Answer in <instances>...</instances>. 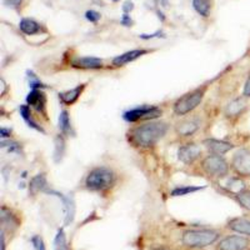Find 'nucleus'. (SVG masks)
Returning a JSON list of instances; mask_svg holds the SVG:
<instances>
[{
  "mask_svg": "<svg viewBox=\"0 0 250 250\" xmlns=\"http://www.w3.org/2000/svg\"><path fill=\"white\" fill-rule=\"evenodd\" d=\"M19 111H20V115H21V118L25 120V123L29 125V126H30V128L35 129V130L40 131V133H44V129L42 128L40 125H38V123L35 122L33 118H31L30 108H29L28 105H20Z\"/></svg>",
  "mask_w": 250,
  "mask_h": 250,
  "instance_id": "nucleus-21",
  "label": "nucleus"
},
{
  "mask_svg": "<svg viewBox=\"0 0 250 250\" xmlns=\"http://www.w3.org/2000/svg\"><path fill=\"white\" fill-rule=\"evenodd\" d=\"M154 250H167V249H164V248H158V249H154Z\"/></svg>",
  "mask_w": 250,
  "mask_h": 250,
  "instance_id": "nucleus-39",
  "label": "nucleus"
},
{
  "mask_svg": "<svg viewBox=\"0 0 250 250\" xmlns=\"http://www.w3.org/2000/svg\"><path fill=\"white\" fill-rule=\"evenodd\" d=\"M30 242H31V244H33V247H34L35 250H46L45 245H44L43 239L40 238L39 235L33 236Z\"/></svg>",
  "mask_w": 250,
  "mask_h": 250,
  "instance_id": "nucleus-31",
  "label": "nucleus"
},
{
  "mask_svg": "<svg viewBox=\"0 0 250 250\" xmlns=\"http://www.w3.org/2000/svg\"><path fill=\"white\" fill-rule=\"evenodd\" d=\"M19 28L26 35L39 34L40 31L43 30L42 25L38 21H35L34 19H29V18H24V19L20 20Z\"/></svg>",
  "mask_w": 250,
  "mask_h": 250,
  "instance_id": "nucleus-20",
  "label": "nucleus"
},
{
  "mask_svg": "<svg viewBox=\"0 0 250 250\" xmlns=\"http://www.w3.org/2000/svg\"><path fill=\"white\" fill-rule=\"evenodd\" d=\"M21 1L23 0H5V4H8V6H12V8H19Z\"/></svg>",
  "mask_w": 250,
  "mask_h": 250,
  "instance_id": "nucleus-36",
  "label": "nucleus"
},
{
  "mask_svg": "<svg viewBox=\"0 0 250 250\" xmlns=\"http://www.w3.org/2000/svg\"><path fill=\"white\" fill-rule=\"evenodd\" d=\"M71 65L74 66V68L80 69H100L103 68V60L95 57L75 58L71 62Z\"/></svg>",
  "mask_w": 250,
  "mask_h": 250,
  "instance_id": "nucleus-16",
  "label": "nucleus"
},
{
  "mask_svg": "<svg viewBox=\"0 0 250 250\" xmlns=\"http://www.w3.org/2000/svg\"><path fill=\"white\" fill-rule=\"evenodd\" d=\"M26 103H28V105L33 106L39 113L45 114L46 97L42 91V89H31V91L26 97Z\"/></svg>",
  "mask_w": 250,
  "mask_h": 250,
  "instance_id": "nucleus-11",
  "label": "nucleus"
},
{
  "mask_svg": "<svg viewBox=\"0 0 250 250\" xmlns=\"http://www.w3.org/2000/svg\"><path fill=\"white\" fill-rule=\"evenodd\" d=\"M64 153H65V140H64V137L59 134V135L55 138V151H54L55 162L59 163L60 160L62 159V156H64Z\"/></svg>",
  "mask_w": 250,
  "mask_h": 250,
  "instance_id": "nucleus-26",
  "label": "nucleus"
},
{
  "mask_svg": "<svg viewBox=\"0 0 250 250\" xmlns=\"http://www.w3.org/2000/svg\"><path fill=\"white\" fill-rule=\"evenodd\" d=\"M219 233L213 229H193L183 234V244L189 248H205L218 240Z\"/></svg>",
  "mask_w": 250,
  "mask_h": 250,
  "instance_id": "nucleus-2",
  "label": "nucleus"
},
{
  "mask_svg": "<svg viewBox=\"0 0 250 250\" xmlns=\"http://www.w3.org/2000/svg\"><path fill=\"white\" fill-rule=\"evenodd\" d=\"M160 37L164 38V33H163V31H160V30H158L156 33H154V34H142V35H140V38H142V39H144V40L153 39V38H160Z\"/></svg>",
  "mask_w": 250,
  "mask_h": 250,
  "instance_id": "nucleus-32",
  "label": "nucleus"
},
{
  "mask_svg": "<svg viewBox=\"0 0 250 250\" xmlns=\"http://www.w3.org/2000/svg\"><path fill=\"white\" fill-rule=\"evenodd\" d=\"M250 247V240L245 236L230 235L219 243V250H247Z\"/></svg>",
  "mask_w": 250,
  "mask_h": 250,
  "instance_id": "nucleus-8",
  "label": "nucleus"
},
{
  "mask_svg": "<svg viewBox=\"0 0 250 250\" xmlns=\"http://www.w3.org/2000/svg\"><path fill=\"white\" fill-rule=\"evenodd\" d=\"M10 134H12V130H10V129H5V128L0 129V135H1V138H3V139L10 137Z\"/></svg>",
  "mask_w": 250,
  "mask_h": 250,
  "instance_id": "nucleus-37",
  "label": "nucleus"
},
{
  "mask_svg": "<svg viewBox=\"0 0 250 250\" xmlns=\"http://www.w3.org/2000/svg\"><path fill=\"white\" fill-rule=\"evenodd\" d=\"M29 74V86H30L31 89H44L46 88L45 85H44L43 83L40 82L39 79H38L37 77H35L31 71H28Z\"/></svg>",
  "mask_w": 250,
  "mask_h": 250,
  "instance_id": "nucleus-29",
  "label": "nucleus"
},
{
  "mask_svg": "<svg viewBox=\"0 0 250 250\" xmlns=\"http://www.w3.org/2000/svg\"><path fill=\"white\" fill-rule=\"evenodd\" d=\"M85 89V84H82V85H78L77 88L70 89V90L62 91V93L59 94V99L62 104H65V105H71V104H74L79 97L82 95L83 90Z\"/></svg>",
  "mask_w": 250,
  "mask_h": 250,
  "instance_id": "nucleus-18",
  "label": "nucleus"
},
{
  "mask_svg": "<svg viewBox=\"0 0 250 250\" xmlns=\"http://www.w3.org/2000/svg\"><path fill=\"white\" fill-rule=\"evenodd\" d=\"M193 8L202 17H209L211 10V0H193Z\"/></svg>",
  "mask_w": 250,
  "mask_h": 250,
  "instance_id": "nucleus-22",
  "label": "nucleus"
},
{
  "mask_svg": "<svg viewBox=\"0 0 250 250\" xmlns=\"http://www.w3.org/2000/svg\"><path fill=\"white\" fill-rule=\"evenodd\" d=\"M162 115V110L156 106L143 105L139 108H134L131 110L125 111L124 119L129 123H135L139 120H151Z\"/></svg>",
  "mask_w": 250,
  "mask_h": 250,
  "instance_id": "nucleus-6",
  "label": "nucleus"
},
{
  "mask_svg": "<svg viewBox=\"0 0 250 250\" xmlns=\"http://www.w3.org/2000/svg\"><path fill=\"white\" fill-rule=\"evenodd\" d=\"M243 97L250 98V74L248 75V79L244 84V89H243Z\"/></svg>",
  "mask_w": 250,
  "mask_h": 250,
  "instance_id": "nucleus-33",
  "label": "nucleus"
},
{
  "mask_svg": "<svg viewBox=\"0 0 250 250\" xmlns=\"http://www.w3.org/2000/svg\"><path fill=\"white\" fill-rule=\"evenodd\" d=\"M205 189L204 187H179L175 188L173 191H171V196H183L188 195V194L195 193V191H199Z\"/></svg>",
  "mask_w": 250,
  "mask_h": 250,
  "instance_id": "nucleus-27",
  "label": "nucleus"
},
{
  "mask_svg": "<svg viewBox=\"0 0 250 250\" xmlns=\"http://www.w3.org/2000/svg\"><path fill=\"white\" fill-rule=\"evenodd\" d=\"M114 3H118V1H120V0H113Z\"/></svg>",
  "mask_w": 250,
  "mask_h": 250,
  "instance_id": "nucleus-40",
  "label": "nucleus"
},
{
  "mask_svg": "<svg viewBox=\"0 0 250 250\" xmlns=\"http://www.w3.org/2000/svg\"><path fill=\"white\" fill-rule=\"evenodd\" d=\"M231 168L239 176L248 178L250 176V150L249 149H239L233 155Z\"/></svg>",
  "mask_w": 250,
  "mask_h": 250,
  "instance_id": "nucleus-7",
  "label": "nucleus"
},
{
  "mask_svg": "<svg viewBox=\"0 0 250 250\" xmlns=\"http://www.w3.org/2000/svg\"><path fill=\"white\" fill-rule=\"evenodd\" d=\"M202 154V149L196 144H187L180 146L178 150V159L184 164H191L195 162Z\"/></svg>",
  "mask_w": 250,
  "mask_h": 250,
  "instance_id": "nucleus-9",
  "label": "nucleus"
},
{
  "mask_svg": "<svg viewBox=\"0 0 250 250\" xmlns=\"http://www.w3.org/2000/svg\"><path fill=\"white\" fill-rule=\"evenodd\" d=\"M148 50H144V49H135V50L126 51L124 54L118 55L117 58L113 59V65L114 66H123L125 64H129V62L137 60L138 58L143 57L144 54H146Z\"/></svg>",
  "mask_w": 250,
  "mask_h": 250,
  "instance_id": "nucleus-15",
  "label": "nucleus"
},
{
  "mask_svg": "<svg viewBox=\"0 0 250 250\" xmlns=\"http://www.w3.org/2000/svg\"><path fill=\"white\" fill-rule=\"evenodd\" d=\"M205 145V148L209 151L214 154V155H224L225 153L230 151L234 148V145L231 143L224 142V140L218 139H207L203 142Z\"/></svg>",
  "mask_w": 250,
  "mask_h": 250,
  "instance_id": "nucleus-14",
  "label": "nucleus"
},
{
  "mask_svg": "<svg viewBox=\"0 0 250 250\" xmlns=\"http://www.w3.org/2000/svg\"><path fill=\"white\" fill-rule=\"evenodd\" d=\"M115 182V175L113 170L105 167L95 168L86 175L85 185L89 190L103 191L106 190Z\"/></svg>",
  "mask_w": 250,
  "mask_h": 250,
  "instance_id": "nucleus-3",
  "label": "nucleus"
},
{
  "mask_svg": "<svg viewBox=\"0 0 250 250\" xmlns=\"http://www.w3.org/2000/svg\"><path fill=\"white\" fill-rule=\"evenodd\" d=\"M45 193L49 194V195L58 196V198L62 202V204H64V211H65V225H69L70 223H73L75 215V204L73 198H71V196H64L62 193H59V191L49 190V189H46Z\"/></svg>",
  "mask_w": 250,
  "mask_h": 250,
  "instance_id": "nucleus-10",
  "label": "nucleus"
},
{
  "mask_svg": "<svg viewBox=\"0 0 250 250\" xmlns=\"http://www.w3.org/2000/svg\"><path fill=\"white\" fill-rule=\"evenodd\" d=\"M200 122L199 119L191 118V119H184L182 122L176 123L175 131L182 137H190L194 133L199 130Z\"/></svg>",
  "mask_w": 250,
  "mask_h": 250,
  "instance_id": "nucleus-12",
  "label": "nucleus"
},
{
  "mask_svg": "<svg viewBox=\"0 0 250 250\" xmlns=\"http://www.w3.org/2000/svg\"><path fill=\"white\" fill-rule=\"evenodd\" d=\"M55 244V250H69L68 244H66L65 240V233L62 229H59L57 233V236H55L54 240Z\"/></svg>",
  "mask_w": 250,
  "mask_h": 250,
  "instance_id": "nucleus-28",
  "label": "nucleus"
},
{
  "mask_svg": "<svg viewBox=\"0 0 250 250\" xmlns=\"http://www.w3.org/2000/svg\"><path fill=\"white\" fill-rule=\"evenodd\" d=\"M120 23H122V25L124 26H131V24H133V20H131L130 15L129 14H123L122 17V20H120Z\"/></svg>",
  "mask_w": 250,
  "mask_h": 250,
  "instance_id": "nucleus-34",
  "label": "nucleus"
},
{
  "mask_svg": "<svg viewBox=\"0 0 250 250\" xmlns=\"http://www.w3.org/2000/svg\"><path fill=\"white\" fill-rule=\"evenodd\" d=\"M248 108L247 98L240 97L235 98V99L230 100L225 106V114L229 118H238L239 115H242Z\"/></svg>",
  "mask_w": 250,
  "mask_h": 250,
  "instance_id": "nucleus-13",
  "label": "nucleus"
},
{
  "mask_svg": "<svg viewBox=\"0 0 250 250\" xmlns=\"http://www.w3.org/2000/svg\"><path fill=\"white\" fill-rule=\"evenodd\" d=\"M59 129L62 135H68L71 131V123L69 113L66 110H62L59 114Z\"/></svg>",
  "mask_w": 250,
  "mask_h": 250,
  "instance_id": "nucleus-25",
  "label": "nucleus"
},
{
  "mask_svg": "<svg viewBox=\"0 0 250 250\" xmlns=\"http://www.w3.org/2000/svg\"><path fill=\"white\" fill-rule=\"evenodd\" d=\"M48 189V182H46L45 174H38L35 175L33 179L30 180V184H29V193L31 195H37L40 191H44Z\"/></svg>",
  "mask_w": 250,
  "mask_h": 250,
  "instance_id": "nucleus-19",
  "label": "nucleus"
},
{
  "mask_svg": "<svg viewBox=\"0 0 250 250\" xmlns=\"http://www.w3.org/2000/svg\"><path fill=\"white\" fill-rule=\"evenodd\" d=\"M102 18L100 13L95 12V10H86L85 12V19L90 23H98Z\"/></svg>",
  "mask_w": 250,
  "mask_h": 250,
  "instance_id": "nucleus-30",
  "label": "nucleus"
},
{
  "mask_svg": "<svg viewBox=\"0 0 250 250\" xmlns=\"http://www.w3.org/2000/svg\"><path fill=\"white\" fill-rule=\"evenodd\" d=\"M168 131V124L164 122H150L137 126L131 131V139L139 146L149 148L159 142Z\"/></svg>",
  "mask_w": 250,
  "mask_h": 250,
  "instance_id": "nucleus-1",
  "label": "nucleus"
},
{
  "mask_svg": "<svg viewBox=\"0 0 250 250\" xmlns=\"http://www.w3.org/2000/svg\"><path fill=\"white\" fill-rule=\"evenodd\" d=\"M1 223H3V227H14L17 228L19 222H18L17 216L13 215L12 211L9 210L6 207L1 208Z\"/></svg>",
  "mask_w": 250,
  "mask_h": 250,
  "instance_id": "nucleus-24",
  "label": "nucleus"
},
{
  "mask_svg": "<svg viewBox=\"0 0 250 250\" xmlns=\"http://www.w3.org/2000/svg\"><path fill=\"white\" fill-rule=\"evenodd\" d=\"M1 250H5V238H4V234L1 235Z\"/></svg>",
  "mask_w": 250,
  "mask_h": 250,
  "instance_id": "nucleus-38",
  "label": "nucleus"
},
{
  "mask_svg": "<svg viewBox=\"0 0 250 250\" xmlns=\"http://www.w3.org/2000/svg\"><path fill=\"white\" fill-rule=\"evenodd\" d=\"M234 198H235V200L240 207L244 208L245 210L250 211V189L244 188V189L234 194Z\"/></svg>",
  "mask_w": 250,
  "mask_h": 250,
  "instance_id": "nucleus-23",
  "label": "nucleus"
},
{
  "mask_svg": "<svg viewBox=\"0 0 250 250\" xmlns=\"http://www.w3.org/2000/svg\"><path fill=\"white\" fill-rule=\"evenodd\" d=\"M203 169L208 175L220 179V178H225L229 173V165H228L227 160L222 158L220 155H209L203 160L202 164Z\"/></svg>",
  "mask_w": 250,
  "mask_h": 250,
  "instance_id": "nucleus-5",
  "label": "nucleus"
},
{
  "mask_svg": "<svg viewBox=\"0 0 250 250\" xmlns=\"http://www.w3.org/2000/svg\"><path fill=\"white\" fill-rule=\"evenodd\" d=\"M205 95V88L195 89L190 93L185 94L182 98L176 100L174 104V113L176 115H185V114L193 111L196 106L202 103Z\"/></svg>",
  "mask_w": 250,
  "mask_h": 250,
  "instance_id": "nucleus-4",
  "label": "nucleus"
},
{
  "mask_svg": "<svg viewBox=\"0 0 250 250\" xmlns=\"http://www.w3.org/2000/svg\"><path fill=\"white\" fill-rule=\"evenodd\" d=\"M228 228L242 235H247L250 238V220L245 218H234L228 223Z\"/></svg>",
  "mask_w": 250,
  "mask_h": 250,
  "instance_id": "nucleus-17",
  "label": "nucleus"
},
{
  "mask_svg": "<svg viewBox=\"0 0 250 250\" xmlns=\"http://www.w3.org/2000/svg\"><path fill=\"white\" fill-rule=\"evenodd\" d=\"M133 9H134L133 1H130V0H126V1L124 3V5H123V12H124L125 14H129V13H130Z\"/></svg>",
  "mask_w": 250,
  "mask_h": 250,
  "instance_id": "nucleus-35",
  "label": "nucleus"
}]
</instances>
